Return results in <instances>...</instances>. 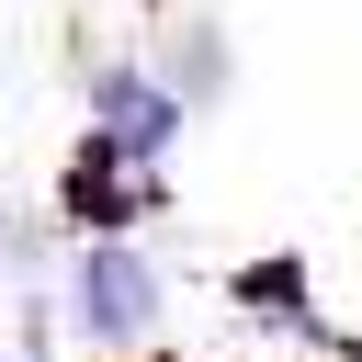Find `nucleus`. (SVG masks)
Masks as SVG:
<instances>
[{
	"mask_svg": "<svg viewBox=\"0 0 362 362\" xmlns=\"http://www.w3.org/2000/svg\"><path fill=\"white\" fill-rule=\"evenodd\" d=\"M0 362H34V351H0Z\"/></svg>",
	"mask_w": 362,
	"mask_h": 362,
	"instance_id": "5",
	"label": "nucleus"
},
{
	"mask_svg": "<svg viewBox=\"0 0 362 362\" xmlns=\"http://www.w3.org/2000/svg\"><path fill=\"white\" fill-rule=\"evenodd\" d=\"M68 328L90 339V351H136L147 328H158V305H170V283H158V260L147 249H124V238H79V260H68Z\"/></svg>",
	"mask_w": 362,
	"mask_h": 362,
	"instance_id": "1",
	"label": "nucleus"
},
{
	"mask_svg": "<svg viewBox=\"0 0 362 362\" xmlns=\"http://www.w3.org/2000/svg\"><path fill=\"white\" fill-rule=\"evenodd\" d=\"M215 79H226V34L192 23V34L170 45V90H181V102H215Z\"/></svg>",
	"mask_w": 362,
	"mask_h": 362,
	"instance_id": "4",
	"label": "nucleus"
},
{
	"mask_svg": "<svg viewBox=\"0 0 362 362\" xmlns=\"http://www.w3.org/2000/svg\"><path fill=\"white\" fill-rule=\"evenodd\" d=\"M305 260H249L238 272V317H260V328H305Z\"/></svg>",
	"mask_w": 362,
	"mask_h": 362,
	"instance_id": "3",
	"label": "nucleus"
},
{
	"mask_svg": "<svg viewBox=\"0 0 362 362\" xmlns=\"http://www.w3.org/2000/svg\"><path fill=\"white\" fill-rule=\"evenodd\" d=\"M181 124H192V102L158 79V68H136V57H113V68H90V136L113 147V158H136V170H158L170 147H181Z\"/></svg>",
	"mask_w": 362,
	"mask_h": 362,
	"instance_id": "2",
	"label": "nucleus"
}]
</instances>
